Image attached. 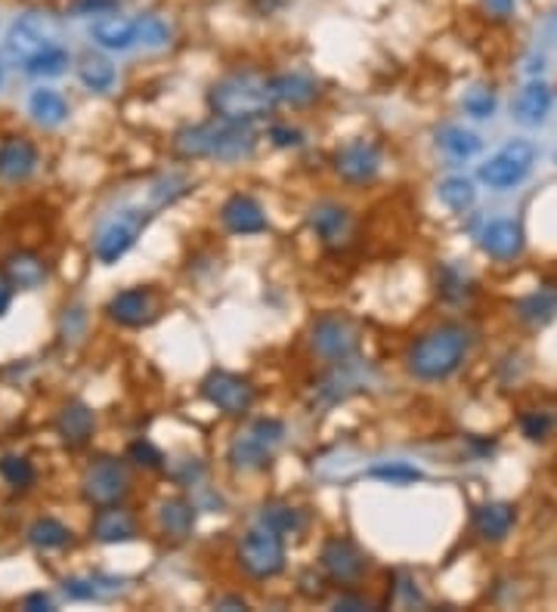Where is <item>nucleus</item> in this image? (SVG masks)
Masks as SVG:
<instances>
[{
	"mask_svg": "<svg viewBox=\"0 0 557 612\" xmlns=\"http://www.w3.org/2000/svg\"><path fill=\"white\" fill-rule=\"evenodd\" d=\"M170 149L177 158L196 161V158H211V161H245L258 149V134L248 122H230V118H211V122L189 124L177 130L170 139Z\"/></svg>",
	"mask_w": 557,
	"mask_h": 612,
	"instance_id": "obj_1",
	"label": "nucleus"
},
{
	"mask_svg": "<svg viewBox=\"0 0 557 612\" xmlns=\"http://www.w3.org/2000/svg\"><path fill=\"white\" fill-rule=\"evenodd\" d=\"M208 108L217 118L230 122H258L276 108V93L273 81L261 72H232L220 77L208 91Z\"/></svg>",
	"mask_w": 557,
	"mask_h": 612,
	"instance_id": "obj_2",
	"label": "nucleus"
},
{
	"mask_svg": "<svg viewBox=\"0 0 557 612\" xmlns=\"http://www.w3.org/2000/svg\"><path fill=\"white\" fill-rule=\"evenodd\" d=\"M471 350V331L464 325H440L424 337H418L409 350V371L418 381H446Z\"/></svg>",
	"mask_w": 557,
	"mask_h": 612,
	"instance_id": "obj_3",
	"label": "nucleus"
},
{
	"mask_svg": "<svg viewBox=\"0 0 557 612\" xmlns=\"http://www.w3.org/2000/svg\"><path fill=\"white\" fill-rule=\"evenodd\" d=\"M285 440V424L276 418H258L254 424L242 433H235V440L227 449V461H230L232 471H242V474H254L270 467L273 452Z\"/></svg>",
	"mask_w": 557,
	"mask_h": 612,
	"instance_id": "obj_4",
	"label": "nucleus"
},
{
	"mask_svg": "<svg viewBox=\"0 0 557 612\" xmlns=\"http://www.w3.org/2000/svg\"><path fill=\"white\" fill-rule=\"evenodd\" d=\"M153 220V208H127V211H118V214L108 220L103 230L96 232V242H93V257L99 263H118L137 245L139 232L149 226Z\"/></svg>",
	"mask_w": 557,
	"mask_h": 612,
	"instance_id": "obj_5",
	"label": "nucleus"
},
{
	"mask_svg": "<svg viewBox=\"0 0 557 612\" xmlns=\"http://www.w3.org/2000/svg\"><path fill=\"white\" fill-rule=\"evenodd\" d=\"M239 563L251 579H276L285 569V536L273 532L270 526H254L248 529L242 545H239Z\"/></svg>",
	"mask_w": 557,
	"mask_h": 612,
	"instance_id": "obj_6",
	"label": "nucleus"
},
{
	"mask_svg": "<svg viewBox=\"0 0 557 612\" xmlns=\"http://www.w3.org/2000/svg\"><path fill=\"white\" fill-rule=\"evenodd\" d=\"M533 165H536V146L529 139H511L508 146H502L486 165H480L477 177L483 186L505 192V189L524 183Z\"/></svg>",
	"mask_w": 557,
	"mask_h": 612,
	"instance_id": "obj_7",
	"label": "nucleus"
},
{
	"mask_svg": "<svg viewBox=\"0 0 557 612\" xmlns=\"http://www.w3.org/2000/svg\"><path fill=\"white\" fill-rule=\"evenodd\" d=\"M56 34H60L56 15L25 13L13 22V29H10V38H7V46H3V50H7L10 60L25 65L31 56H38L41 50L56 44Z\"/></svg>",
	"mask_w": 557,
	"mask_h": 612,
	"instance_id": "obj_8",
	"label": "nucleus"
},
{
	"mask_svg": "<svg viewBox=\"0 0 557 612\" xmlns=\"http://www.w3.org/2000/svg\"><path fill=\"white\" fill-rule=\"evenodd\" d=\"M313 350L328 362H335V366L350 362L359 350L356 325L347 316H338V313H328L323 319H316V325H313Z\"/></svg>",
	"mask_w": 557,
	"mask_h": 612,
	"instance_id": "obj_9",
	"label": "nucleus"
},
{
	"mask_svg": "<svg viewBox=\"0 0 557 612\" xmlns=\"http://www.w3.org/2000/svg\"><path fill=\"white\" fill-rule=\"evenodd\" d=\"M201 397L223 414L239 418V414H245L254 405V387L245 378L232 374V371H211L201 381Z\"/></svg>",
	"mask_w": 557,
	"mask_h": 612,
	"instance_id": "obj_10",
	"label": "nucleus"
},
{
	"mask_svg": "<svg viewBox=\"0 0 557 612\" xmlns=\"http://www.w3.org/2000/svg\"><path fill=\"white\" fill-rule=\"evenodd\" d=\"M81 489H84V498L91 505L112 507L127 495V474L115 458H99L87 467Z\"/></svg>",
	"mask_w": 557,
	"mask_h": 612,
	"instance_id": "obj_11",
	"label": "nucleus"
},
{
	"mask_svg": "<svg viewBox=\"0 0 557 612\" xmlns=\"http://www.w3.org/2000/svg\"><path fill=\"white\" fill-rule=\"evenodd\" d=\"M335 170L340 173V180H347V183L354 186H366L381 170V152L369 139H354V143L340 146V152L335 155Z\"/></svg>",
	"mask_w": 557,
	"mask_h": 612,
	"instance_id": "obj_12",
	"label": "nucleus"
},
{
	"mask_svg": "<svg viewBox=\"0 0 557 612\" xmlns=\"http://www.w3.org/2000/svg\"><path fill=\"white\" fill-rule=\"evenodd\" d=\"M369 383V368L359 366L356 359L338 362L332 374H325L316 387V405H338L347 397H354L356 390H362Z\"/></svg>",
	"mask_w": 557,
	"mask_h": 612,
	"instance_id": "obj_13",
	"label": "nucleus"
},
{
	"mask_svg": "<svg viewBox=\"0 0 557 612\" xmlns=\"http://www.w3.org/2000/svg\"><path fill=\"white\" fill-rule=\"evenodd\" d=\"M319 563L328 572V579L340 584L356 582L366 569V560L350 538H328L319 553Z\"/></svg>",
	"mask_w": 557,
	"mask_h": 612,
	"instance_id": "obj_14",
	"label": "nucleus"
},
{
	"mask_svg": "<svg viewBox=\"0 0 557 612\" xmlns=\"http://www.w3.org/2000/svg\"><path fill=\"white\" fill-rule=\"evenodd\" d=\"M526 247L524 226L517 220H493L480 232V251L493 261H514Z\"/></svg>",
	"mask_w": 557,
	"mask_h": 612,
	"instance_id": "obj_15",
	"label": "nucleus"
},
{
	"mask_svg": "<svg viewBox=\"0 0 557 612\" xmlns=\"http://www.w3.org/2000/svg\"><path fill=\"white\" fill-rule=\"evenodd\" d=\"M155 297L149 288H127L118 292L108 300L106 313L108 319L118 321L124 328H139V325H149L155 319Z\"/></svg>",
	"mask_w": 557,
	"mask_h": 612,
	"instance_id": "obj_16",
	"label": "nucleus"
},
{
	"mask_svg": "<svg viewBox=\"0 0 557 612\" xmlns=\"http://www.w3.org/2000/svg\"><path fill=\"white\" fill-rule=\"evenodd\" d=\"M38 170V149L25 137H10L0 143V180L3 183H25Z\"/></svg>",
	"mask_w": 557,
	"mask_h": 612,
	"instance_id": "obj_17",
	"label": "nucleus"
},
{
	"mask_svg": "<svg viewBox=\"0 0 557 612\" xmlns=\"http://www.w3.org/2000/svg\"><path fill=\"white\" fill-rule=\"evenodd\" d=\"M220 220L232 235H258L266 230V214L251 196H230L220 208Z\"/></svg>",
	"mask_w": 557,
	"mask_h": 612,
	"instance_id": "obj_18",
	"label": "nucleus"
},
{
	"mask_svg": "<svg viewBox=\"0 0 557 612\" xmlns=\"http://www.w3.org/2000/svg\"><path fill=\"white\" fill-rule=\"evenodd\" d=\"M91 38L96 44L108 50V53H127L130 46L139 44V31H137V19H124L118 13L99 15L93 22Z\"/></svg>",
	"mask_w": 557,
	"mask_h": 612,
	"instance_id": "obj_19",
	"label": "nucleus"
},
{
	"mask_svg": "<svg viewBox=\"0 0 557 612\" xmlns=\"http://www.w3.org/2000/svg\"><path fill=\"white\" fill-rule=\"evenodd\" d=\"M551 106H555L551 87L545 81H529L514 99V122L524 124V127H539L551 115Z\"/></svg>",
	"mask_w": 557,
	"mask_h": 612,
	"instance_id": "obj_20",
	"label": "nucleus"
},
{
	"mask_svg": "<svg viewBox=\"0 0 557 612\" xmlns=\"http://www.w3.org/2000/svg\"><path fill=\"white\" fill-rule=\"evenodd\" d=\"M93 412L84 402H69L62 405V412L56 414V433L69 449H81L93 436Z\"/></svg>",
	"mask_w": 557,
	"mask_h": 612,
	"instance_id": "obj_21",
	"label": "nucleus"
},
{
	"mask_svg": "<svg viewBox=\"0 0 557 612\" xmlns=\"http://www.w3.org/2000/svg\"><path fill=\"white\" fill-rule=\"evenodd\" d=\"M514 520H517V510L508 502H486V505H480L474 510V529L486 541L508 538V532L514 529Z\"/></svg>",
	"mask_w": 557,
	"mask_h": 612,
	"instance_id": "obj_22",
	"label": "nucleus"
},
{
	"mask_svg": "<svg viewBox=\"0 0 557 612\" xmlns=\"http://www.w3.org/2000/svg\"><path fill=\"white\" fill-rule=\"evenodd\" d=\"M91 536L103 545H122V541H130L137 536V523L130 514H124L118 507H103L91 523Z\"/></svg>",
	"mask_w": 557,
	"mask_h": 612,
	"instance_id": "obj_23",
	"label": "nucleus"
},
{
	"mask_svg": "<svg viewBox=\"0 0 557 612\" xmlns=\"http://www.w3.org/2000/svg\"><path fill=\"white\" fill-rule=\"evenodd\" d=\"M270 81H273L276 103H282V106H309L319 96V84L309 75H304V72H282V75H273Z\"/></svg>",
	"mask_w": 557,
	"mask_h": 612,
	"instance_id": "obj_24",
	"label": "nucleus"
},
{
	"mask_svg": "<svg viewBox=\"0 0 557 612\" xmlns=\"http://www.w3.org/2000/svg\"><path fill=\"white\" fill-rule=\"evenodd\" d=\"M309 226H313V232L323 239L325 245H340L344 235L350 232V214H347V208L325 201V204L309 211Z\"/></svg>",
	"mask_w": 557,
	"mask_h": 612,
	"instance_id": "obj_25",
	"label": "nucleus"
},
{
	"mask_svg": "<svg viewBox=\"0 0 557 612\" xmlns=\"http://www.w3.org/2000/svg\"><path fill=\"white\" fill-rule=\"evenodd\" d=\"M127 588V579H115V576H77V579H65L62 591L69 600H108L122 594Z\"/></svg>",
	"mask_w": 557,
	"mask_h": 612,
	"instance_id": "obj_26",
	"label": "nucleus"
},
{
	"mask_svg": "<svg viewBox=\"0 0 557 612\" xmlns=\"http://www.w3.org/2000/svg\"><path fill=\"white\" fill-rule=\"evenodd\" d=\"M7 278L13 282L15 288H22V292L41 288L46 278L44 257H38L34 251H19V254H13V257L7 261Z\"/></svg>",
	"mask_w": 557,
	"mask_h": 612,
	"instance_id": "obj_27",
	"label": "nucleus"
},
{
	"mask_svg": "<svg viewBox=\"0 0 557 612\" xmlns=\"http://www.w3.org/2000/svg\"><path fill=\"white\" fill-rule=\"evenodd\" d=\"M514 309H517V319L526 325H548L557 316V285H545L539 292L526 294Z\"/></svg>",
	"mask_w": 557,
	"mask_h": 612,
	"instance_id": "obj_28",
	"label": "nucleus"
},
{
	"mask_svg": "<svg viewBox=\"0 0 557 612\" xmlns=\"http://www.w3.org/2000/svg\"><path fill=\"white\" fill-rule=\"evenodd\" d=\"M29 115L41 127H60L69 118V103L62 99V93L50 91V87H38L29 96Z\"/></svg>",
	"mask_w": 557,
	"mask_h": 612,
	"instance_id": "obj_29",
	"label": "nucleus"
},
{
	"mask_svg": "<svg viewBox=\"0 0 557 612\" xmlns=\"http://www.w3.org/2000/svg\"><path fill=\"white\" fill-rule=\"evenodd\" d=\"M158 526L174 538L192 536L196 529V505L186 498H168L165 505L158 507Z\"/></svg>",
	"mask_w": 557,
	"mask_h": 612,
	"instance_id": "obj_30",
	"label": "nucleus"
},
{
	"mask_svg": "<svg viewBox=\"0 0 557 612\" xmlns=\"http://www.w3.org/2000/svg\"><path fill=\"white\" fill-rule=\"evenodd\" d=\"M437 146H440L449 158H455V161L474 158V155L483 149V143H480L477 134L464 130V127H459V124H446V127H440V130H437Z\"/></svg>",
	"mask_w": 557,
	"mask_h": 612,
	"instance_id": "obj_31",
	"label": "nucleus"
},
{
	"mask_svg": "<svg viewBox=\"0 0 557 612\" xmlns=\"http://www.w3.org/2000/svg\"><path fill=\"white\" fill-rule=\"evenodd\" d=\"M25 536H29L31 548H38V551H60L65 545H72V529L53 517H41V520L31 523Z\"/></svg>",
	"mask_w": 557,
	"mask_h": 612,
	"instance_id": "obj_32",
	"label": "nucleus"
},
{
	"mask_svg": "<svg viewBox=\"0 0 557 612\" xmlns=\"http://www.w3.org/2000/svg\"><path fill=\"white\" fill-rule=\"evenodd\" d=\"M77 77H81V84L87 91L108 93L115 87V81H118V72H115V65L106 56H87L77 65Z\"/></svg>",
	"mask_w": 557,
	"mask_h": 612,
	"instance_id": "obj_33",
	"label": "nucleus"
},
{
	"mask_svg": "<svg viewBox=\"0 0 557 612\" xmlns=\"http://www.w3.org/2000/svg\"><path fill=\"white\" fill-rule=\"evenodd\" d=\"M192 189V183L186 180L183 173H168V177H161V180H155L149 186V208L153 211H161V208H168L174 201H180Z\"/></svg>",
	"mask_w": 557,
	"mask_h": 612,
	"instance_id": "obj_34",
	"label": "nucleus"
},
{
	"mask_svg": "<svg viewBox=\"0 0 557 612\" xmlns=\"http://www.w3.org/2000/svg\"><path fill=\"white\" fill-rule=\"evenodd\" d=\"M437 196H440V201L446 204L449 211H459L462 214V211H467L477 201V189H474L471 180H464V177H449V180L440 183Z\"/></svg>",
	"mask_w": 557,
	"mask_h": 612,
	"instance_id": "obj_35",
	"label": "nucleus"
},
{
	"mask_svg": "<svg viewBox=\"0 0 557 612\" xmlns=\"http://www.w3.org/2000/svg\"><path fill=\"white\" fill-rule=\"evenodd\" d=\"M65 68H69V53H65V46L60 44L46 46L38 56H31V60L25 62V72L34 77H60Z\"/></svg>",
	"mask_w": 557,
	"mask_h": 612,
	"instance_id": "obj_36",
	"label": "nucleus"
},
{
	"mask_svg": "<svg viewBox=\"0 0 557 612\" xmlns=\"http://www.w3.org/2000/svg\"><path fill=\"white\" fill-rule=\"evenodd\" d=\"M137 31L139 44L146 46V50H161V46H168L170 38H174V29H170L168 19H161V15L155 13L139 15Z\"/></svg>",
	"mask_w": 557,
	"mask_h": 612,
	"instance_id": "obj_37",
	"label": "nucleus"
},
{
	"mask_svg": "<svg viewBox=\"0 0 557 612\" xmlns=\"http://www.w3.org/2000/svg\"><path fill=\"white\" fill-rule=\"evenodd\" d=\"M261 523L263 526H270V529L278 532V536H292V532H297V529L304 526V517H301V510H297V507L266 505L261 510Z\"/></svg>",
	"mask_w": 557,
	"mask_h": 612,
	"instance_id": "obj_38",
	"label": "nucleus"
},
{
	"mask_svg": "<svg viewBox=\"0 0 557 612\" xmlns=\"http://www.w3.org/2000/svg\"><path fill=\"white\" fill-rule=\"evenodd\" d=\"M462 106L471 118L486 122V118H493L495 115V106H498V103H495L493 87H486V84H474V87H467V91H464Z\"/></svg>",
	"mask_w": 557,
	"mask_h": 612,
	"instance_id": "obj_39",
	"label": "nucleus"
},
{
	"mask_svg": "<svg viewBox=\"0 0 557 612\" xmlns=\"http://www.w3.org/2000/svg\"><path fill=\"white\" fill-rule=\"evenodd\" d=\"M371 479H385V483H393V486H409V483H418L424 479V474L418 471L416 464H406V461H387V464H375L369 467Z\"/></svg>",
	"mask_w": 557,
	"mask_h": 612,
	"instance_id": "obj_40",
	"label": "nucleus"
},
{
	"mask_svg": "<svg viewBox=\"0 0 557 612\" xmlns=\"http://www.w3.org/2000/svg\"><path fill=\"white\" fill-rule=\"evenodd\" d=\"M0 476L13 489H29L31 483H34V464L29 458H22V455H3L0 458Z\"/></svg>",
	"mask_w": 557,
	"mask_h": 612,
	"instance_id": "obj_41",
	"label": "nucleus"
},
{
	"mask_svg": "<svg viewBox=\"0 0 557 612\" xmlns=\"http://www.w3.org/2000/svg\"><path fill=\"white\" fill-rule=\"evenodd\" d=\"M551 428H555V421H551V414L545 412H529L521 421V430H524V436L529 443H542L551 433Z\"/></svg>",
	"mask_w": 557,
	"mask_h": 612,
	"instance_id": "obj_42",
	"label": "nucleus"
},
{
	"mask_svg": "<svg viewBox=\"0 0 557 612\" xmlns=\"http://www.w3.org/2000/svg\"><path fill=\"white\" fill-rule=\"evenodd\" d=\"M127 455H130V461H137L139 467H165V455L155 449L149 440H137V443H130V449H127Z\"/></svg>",
	"mask_w": 557,
	"mask_h": 612,
	"instance_id": "obj_43",
	"label": "nucleus"
},
{
	"mask_svg": "<svg viewBox=\"0 0 557 612\" xmlns=\"http://www.w3.org/2000/svg\"><path fill=\"white\" fill-rule=\"evenodd\" d=\"M122 7V0H75L72 3V15L75 19H87V15H108V13H115Z\"/></svg>",
	"mask_w": 557,
	"mask_h": 612,
	"instance_id": "obj_44",
	"label": "nucleus"
},
{
	"mask_svg": "<svg viewBox=\"0 0 557 612\" xmlns=\"http://www.w3.org/2000/svg\"><path fill=\"white\" fill-rule=\"evenodd\" d=\"M440 294L449 300H462L464 297V276L455 266H446L443 276H440Z\"/></svg>",
	"mask_w": 557,
	"mask_h": 612,
	"instance_id": "obj_45",
	"label": "nucleus"
},
{
	"mask_svg": "<svg viewBox=\"0 0 557 612\" xmlns=\"http://www.w3.org/2000/svg\"><path fill=\"white\" fill-rule=\"evenodd\" d=\"M270 139H273V146H278V149H297L304 143V134L294 130V127H285V124H273L270 127Z\"/></svg>",
	"mask_w": 557,
	"mask_h": 612,
	"instance_id": "obj_46",
	"label": "nucleus"
},
{
	"mask_svg": "<svg viewBox=\"0 0 557 612\" xmlns=\"http://www.w3.org/2000/svg\"><path fill=\"white\" fill-rule=\"evenodd\" d=\"M84 321H87V316H84V309H81V306L65 309V316H62V335H65V340L81 335V331H84Z\"/></svg>",
	"mask_w": 557,
	"mask_h": 612,
	"instance_id": "obj_47",
	"label": "nucleus"
},
{
	"mask_svg": "<svg viewBox=\"0 0 557 612\" xmlns=\"http://www.w3.org/2000/svg\"><path fill=\"white\" fill-rule=\"evenodd\" d=\"M22 610H31V612H50L53 610V600L46 598V594H29V598L22 600Z\"/></svg>",
	"mask_w": 557,
	"mask_h": 612,
	"instance_id": "obj_48",
	"label": "nucleus"
},
{
	"mask_svg": "<svg viewBox=\"0 0 557 612\" xmlns=\"http://www.w3.org/2000/svg\"><path fill=\"white\" fill-rule=\"evenodd\" d=\"M486 3V10L495 15V19H508L514 13V7H517V0H483Z\"/></svg>",
	"mask_w": 557,
	"mask_h": 612,
	"instance_id": "obj_49",
	"label": "nucleus"
},
{
	"mask_svg": "<svg viewBox=\"0 0 557 612\" xmlns=\"http://www.w3.org/2000/svg\"><path fill=\"white\" fill-rule=\"evenodd\" d=\"M13 292H15L13 282H10L7 276H0V319L7 316V309H10V304H13Z\"/></svg>",
	"mask_w": 557,
	"mask_h": 612,
	"instance_id": "obj_50",
	"label": "nucleus"
},
{
	"mask_svg": "<svg viewBox=\"0 0 557 612\" xmlns=\"http://www.w3.org/2000/svg\"><path fill=\"white\" fill-rule=\"evenodd\" d=\"M335 610H369V603L359 598H340L335 600Z\"/></svg>",
	"mask_w": 557,
	"mask_h": 612,
	"instance_id": "obj_51",
	"label": "nucleus"
},
{
	"mask_svg": "<svg viewBox=\"0 0 557 612\" xmlns=\"http://www.w3.org/2000/svg\"><path fill=\"white\" fill-rule=\"evenodd\" d=\"M0 84H3V68H0Z\"/></svg>",
	"mask_w": 557,
	"mask_h": 612,
	"instance_id": "obj_52",
	"label": "nucleus"
}]
</instances>
